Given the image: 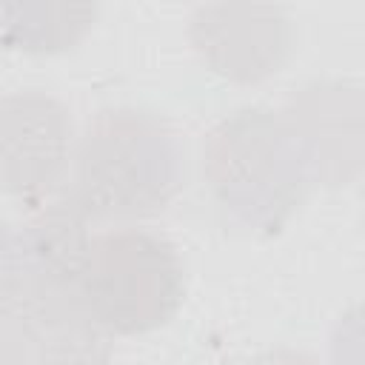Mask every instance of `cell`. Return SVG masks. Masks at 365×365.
<instances>
[{
    "instance_id": "cell-8",
    "label": "cell",
    "mask_w": 365,
    "mask_h": 365,
    "mask_svg": "<svg viewBox=\"0 0 365 365\" xmlns=\"http://www.w3.org/2000/svg\"><path fill=\"white\" fill-rule=\"evenodd\" d=\"M34 282L26 237L0 220V322L23 302Z\"/></svg>"
},
{
    "instance_id": "cell-1",
    "label": "cell",
    "mask_w": 365,
    "mask_h": 365,
    "mask_svg": "<svg viewBox=\"0 0 365 365\" xmlns=\"http://www.w3.org/2000/svg\"><path fill=\"white\" fill-rule=\"evenodd\" d=\"M182 185L177 131L145 108H103L74 145L66 194L91 220H143Z\"/></svg>"
},
{
    "instance_id": "cell-3",
    "label": "cell",
    "mask_w": 365,
    "mask_h": 365,
    "mask_svg": "<svg viewBox=\"0 0 365 365\" xmlns=\"http://www.w3.org/2000/svg\"><path fill=\"white\" fill-rule=\"evenodd\" d=\"M308 165L297 128L262 108L237 111L211 131L205 145L217 197L262 228H277L302 200Z\"/></svg>"
},
{
    "instance_id": "cell-7",
    "label": "cell",
    "mask_w": 365,
    "mask_h": 365,
    "mask_svg": "<svg viewBox=\"0 0 365 365\" xmlns=\"http://www.w3.org/2000/svg\"><path fill=\"white\" fill-rule=\"evenodd\" d=\"M0 6V40L23 51L71 48L94 20V6Z\"/></svg>"
},
{
    "instance_id": "cell-6",
    "label": "cell",
    "mask_w": 365,
    "mask_h": 365,
    "mask_svg": "<svg viewBox=\"0 0 365 365\" xmlns=\"http://www.w3.org/2000/svg\"><path fill=\"white\" fill-rule=\"evenodd\" d=\"M251 9L248 20H234V9H200L191 26L200 54L214 66V71L231 80H259L282 63L288 51V26L279 11Z\"/></svg>"
},
{
    "instance_id": "cell-5",
    "label": "cell",
    "mask_w": 365,
    "mask_h": 365,
    "mask_svg": "<svg viewBox=\"0 0 365 365\" xmlns=\"http://www.w3.org/2000/svg\"><path fill=\"white\" fill-rule=\"evenodd\" d=\"M108 354V334L77 291L37 277L0 322V365H106Z\"/></svg>"
},
{
    "instance_id": "cell-2",
    "label": "cell",
    "mask_w": 365,
    "mask_h": 365,
    "mask_svg": "<svg viewBox=\"0 0 365 365\" xmlns=\"http://www.w3.org/2000/svg\"><path fill=\"white\" fill-rule=\"evenodd\" d=\"M74 291L108 336H131L177 314L185 277L165 237L145 228H111L91 234Z\"/></svg>"
},
{
    "instance_id": "cell-4",
    "label": "cell",
    "mask_w": 365,
    "mask_h": 365,
    "mask_svg": "<svg viewBox=\"0 0 365 365\" xmlns=\"http://www.w3.org/2000/svg\"><path fill=\"white\" fill-rule=\"evenodd\" d=\"M71 117L48 94L0 100V185L29 208L46 205L71 168Z\"/></svg>"
}]
</instances>
